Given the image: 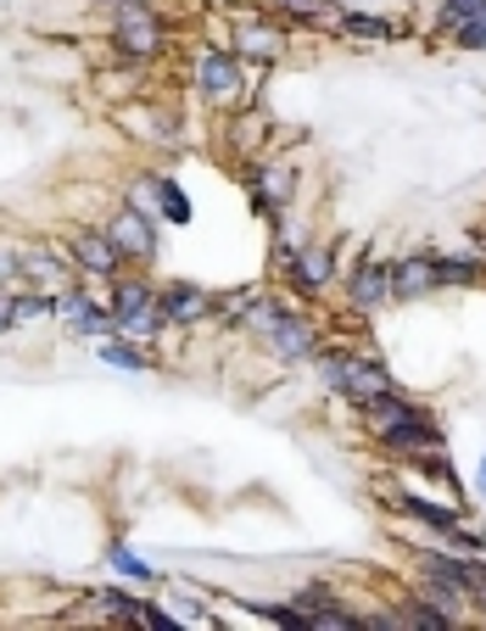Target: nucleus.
<instances>
[{"label": "nucleus", "mask_w": 486, "mask_h": 631, "mask_svg": "<svg viewBox=\"0 0 486 631\" xmlns=\"http://www.w3.org/2000/svg\"><path fill=\"white\" fill-rule=\"evenodd\" d=\"M318 370H324V381H331L342 397H353V403H364V408L391 392V375L375 364V357H364V352H324Z\"/></svg>", "instance_id": "nucleus-1"}, {"label": "nucleus", "mask_w": 486, "mask_h": 631, "mask_svg": "<svg viewBox=\"0 0 486 631\" xmlns=\"http://www.w3.org/2000/svg\"><path fill=\"white\" fill-rule=\"evenodd\" d=\"M397 509L409 514V520H420V525H431V531H442L447 543H458L464 554H475V548H480V536L464 525V514H458V509H442V503H425V498H409V492L397 498Z\"/></svg>", "instance_id": "nucleus-2"}, {"label": "nucleus", "mask_w": 486, "mask_h": 631, "mask_svg": "<svg viewBox=\"0 0 486 631\" xmlns=\"http://www.w3.org/2000/svg\"><path fill=\"white\" fill-rule=\"evenodd\" d=\"M118 45L129 56H156L162 51V23L151 18L145 0H129V7H118Z\"/></svg>", "instance_id": "nucleus-3"}, {"label": "nucleus", "mask_w": 486, "mask_h": 631, "mask_svg": "<svg viewBox=\"0 0 486 631\" xmlns=\"http://www.w3.org/2000/svg\"><path fill=\"white\" fill-rule=\"evenodd\" d=\"M118 330H129V335H156L162 330V313H156V297L140 286V280H129V286H118Z\"/></svg>", "instance_id": "nucleus-4"}, {"label": "nucleus", "mask_w": 486, "mask_h": 631, "mask_svg": "<svg viewBox=\"0 0 486 631\" xmlns=\"http://www.w3.org/2000/svg\"><path fill=\"white\" fill-rule=\"evenodd\" d=\"M380 430V441L391 447V453H431V447H442V436H436V425L414 408V414H402V419H386V425H375Z\"/></svg>", "instance_id": "nucleus-5"}, {"label": "nucleus", "mask_w": 486, "mask_h": 631, "mask_svg": "<svg viewBox=\"0 0 486 631\" xmlns=\"http://www.w3.org/2000/svg\"><path fill=\"white\" fill-rule=\"evenodd\" d=\"M347 297H353L358 313L386 308V302H391V263H380V257L358 263V268H353V280H347Z\"/></svg>", "instance_id": "nucleus-6"}, {"label": "nucleus", "mask_w": 486, "mask_h": 631, "mask_svg": "<svg viewBox=\"0 0 486 631\" xmlns=\"http://www.w3.org/2000/svg\"><path fill=\"white\" fill-rule=\"evenodd\" d=\"M425 576L442 581V587H453V592H464V598H480V592H486V565H475V559L431 554V559H425Z\"/></svg>", "instance_id": "nucleus-7"}, {"label": "nucleus", "mask_w": 486, "mask_h": 631, "mask_svg": "<svg viewBox=\"0 0 486 631\" xmlns=\"http://www.w3.org/2000/svg\"><path fill=\"white\" fill-rule=\"evenodd\" d=\"M263 335H269V346L285 357V364H302V357H313V346H318V341H313V324H307L302 313H291V308H285Z\"/></svg>", "instance_id": "nucleus-8"}, {"label": "nucleus", "mask_w": 486, "mask_h": 631, "mask_svg": "<svg viewBox=\"0 0 486 631\" xmlns=\"http://www.w3.org/2000/svg\"><path fill=\"white\" fill-rule=\"evenodd\" d=\"M436 286H442L436 257H402V263H391V297L414 302V297H431Z\"/></svg>", "instance_id": "nucleus-9"}, {"label": "nucleus", "mask_w": 486, "mask_h": 631, "mask_svg": "<svg viewBox=\"0 0 486 631\" xmlns=\"http://www.w3.org/2000/svg\"><path fill=\"white\" fill-rule=\"evenodd\" d=\"M112 246L123 252V257H156V229H151V218L140 213V207H129V213H118L112 218Z\"/></svg>", "instance_id": "nucleus-10"}, {"label": "nucleus", "mask_w": 486, "mask_h": 631, "mask_svg": "<svg viewBox=\"0 0 486 631\" xmlns=\"http://www.w3.org/2000/svg\"><path fill=\"white\" fill-rule=\"evenodd\" d=\"M196 84H202V96H207V101H229L235 89H240V67H235V56L202 51V62H196Z\"/></svg>", "instance_id": "nucleus-11"}, {"label": "nucleus", "mask_w": 486, "mask_h": 631, "mask_svg": "<svg viewBox=\"0 0 486 631\" xmlns=\"http://www.w3.org/2000/svg\"><path fill=\"white\" fill-rule=\"evenodd\" d=\"M285 275L302 297H318L324 286H331V252H318V246H302L291 263H285Z\"/></svg>", "instance_id": "nucleus-12"}, {"label": "nucleus", "mask_w": 486, "mask_h": 631, "mask_svg": "<svg viewBox=\"0 0 486 631\" xmlns=\"http://www.w3.org/2000/svg\"><path fill=\"white\" fill-rule=\"evenodd\" d=\"M207 308H213V297H207V291H196V286H169V291L156 297L162 324H196Z\"/></svg>", "instance_id": "nucleus-13"}, {"label": "nucleus", "mask_w": 486, "mask_h": 631, "mask_svg": "<svg viewBox=\"0 0 486 631\" xmlns=\"http://www.w3.org/2000/svg\"><path fill=\"white\" fill-rule=\"evenodd\" d=\"M73 257H78V268H85V275H96V280H112L118 263H123V252L112 246V235H78Z\"/></svg>", "instance_id": "nucleus-14"}, {"label": "nucleus", "mask_w": 486, "mask_h": 631, "mask_svg": "<svg viewBox=\"0 0 486 631\" xmlns=\"http://www.w3.org/2000/svg\"><path fill=\"white\" fill-rule=\"evenodd\" d=\"M56 313L78 330V335H107L118 319H107V313H96V302L85 297V291H62V302H56Z\"/></svg>", "instance_id": "nucleus-15"}, {"label": "nucleus", "mask_w": 486, "mask_h": 631, "mask_svg": "<svg viewBox=\"0 0 486 631\" xmlns=\"http://www.w3.org/2000/svg\"><path fill=\"white\" fill-rule=\"evenodd\" d=\"M285 51V34L274 23H240V56L247 62H274Z\"/></svg>", "instance_id": "nucleus-16"}, {"label": "nucleus", "mask_w": 486, "mask_h": 631, "mask_svg": "<svg viewBox=\"0 0 486 631\" xmlns=\"http://www.w3.org/2000/svg\"><path fill=\"white\" fill-rule=\"evenodd\" d=\"M18 268H23V275H29L34 286H62V280H67V263H62L56 252H45V246L23 252V263H18Z\"/></svg>", "instance_id": "nucleus-17"}, {"label": "nucleus", "mask_w": 486, "mask_h": 631, "mask_svg": "<svg viewBox=\"0 0 486 631\" xmlns=\"http://www.w3.org/2000/svg\"><path fill=\"white\" fill-rule=\"evenodd\" d=\"M336 29H342L347 40H369V45L391 40V23H386V18H364V12H347V18H336Z\"/></svg>", "instance_id": "nucleus-18"}, {"label": "nucleus", "mask_w": 486, "mask_h": 631, "mask_svg": "<svg viewBox=\"0 0 486 631\" xmlns=\"http://www.w3.org/2000/svg\"><path fill=\"white\" fill-rule=\"evenodd\" d=\"M436 275H442V286H475L480 263L475 257H436Z\"/></svg>", "instance_id": "nucleus-19"}, {"label": "nucleus", "mask_w": 486, "mask_h": 631, "mask_svg": "<svg viewBox=\"0 0 486 631\" xmlns=\"http://www.w3.org/2000/svg\"><path fill=\"white\" fill-rule=\"evenodd\" d=\"M402 625H414V631H447V625H458V620H453L447 609H436V603L425 598V603H414L409 614H402Z\"/></svg>", "instance_id": "nucleus-20"}, {"label": "nucleus", "mask_w": 486, "mask_h": 631, "mask_svg": "<svg viewBox=\"0 0 486 631\" xmlns=\"http://www.w3.org/2000/svg\"><path fill=\"white\" fill-rule=\"evenodd\" d=\"M156 202H162V213H169L174 224H191V196L174 185V179H156Z\"/></svg>", "instance_id": "nucleus-21"}, {"label": "nucleus", "mask_w": 486, "mask_h": 631, "mask_svg": "<svg viewBox=\"0 0 486 631\" xmlns=\"http://www.w3.org/2000/svg\"><path fill=\"white\" fill-rule=\"evenodd\" d=\"M101 357H107L112 370H140V364H145V352H140L134 341H107V346H101Z\"/></svg>", "instance_id": "nucleus-22"}, {"label": "nucleus", "mask_w": 486, "mask_h": 631, "mask_svg": "<svg viewBox=\"0 0 486 631\" xmlns=\"http://www.w3.org/2000/svg\"><path fill=\"white\" fill-rule=\"evenodd\" d=\"M51 308H56V302H51L45 291H34V297H18V302H12V313H18V324H34V319H45Z\"/></svg>", "instance_id": "nucleus-23"}, {"label": "nucleus", "mask_w": 486, "mask_h": 631, "mask_svg": "<svg viewBox=\"0 0 486 631\" xmlns=\"http://www.w3.org/2000/svg\"><path fill=\"white\" fill-rule=\"evenodd\" d=\"M475 12H486V0H447V7H442V29H458V23H469Z\"/></svg>", "instance_id": "nucleus-24"}, {"label": "nucleus", "mask_w": 486, "mask_h": 631, "mask_svg": "<svg viewBox=\"0 0 486 631\" xmlns=\"http://www.w3.org/2000/svg\"><path fill=\"white\" fill-rule=\"evenodd\" d=\"M112 570H118V576H129V581H151V565H145V559H134L129 548H112Z\"/></svg>", "instance_id": "nucleus-25"}, {"label": "nucleus", "mask_w": 486, "mask_h": 631, "mask_svg": "<svg viewBox=\"0 0 486 631\" xmlns=\"http://www.w3.org/2000/svg\"><path fill=\"white\" fill-rule=\"evenodd\" d=\"M453 34H458V45H469V51H480V45H486V12H475V18H469V23H458Z\"/></svg>", "instance_id": "nucleus-26"}, {"label": "nucleus", "mask_w": 486, "mask_h": 631, "mask_svg": "<svg viewBox=\"0 0 486 631\" xmlns=\"http://www.w3.org/2000/svg\"><path fill=\"white\" fill-rule=\"evenodd\" d=\"M7 324H18V313H12V302H7V297H0V330H7Z\"/></svg>", "instance_id": "nucleus-27"}, {"label": "nucleus", "mask_w": 486, "mask_h": 631, "mask_svg": "<svg viewBox=\"0 0 486 631\" xmlns=\"http://www.w3.org/2000/svg\"><path fill=\"white\" fill-rule=\"evenodd\" d=\"M12 268H18V263L7 257V246H0V280H12Z\"/></svg>", "instance_id": "nucleus-28"}, {"label": "nucleus", "mask_w": 486, "mask_h": 631, "mask_svg": "<svg viewBox=\"0 0 486 631\" xmlns=\"http://www.w3.org/2000/svg\"><path fill=\"white\" fill-rule=\"evenodd\" d=\"M475 481H480V498H486V459H480V470H475Z\"/></svg>", "instance_id": "nucleus-29"}]
</instances>
